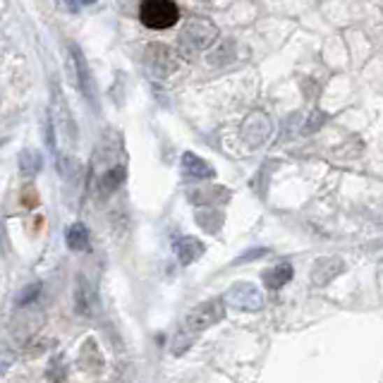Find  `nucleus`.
<instances>
[{
  "instance_id": "9",
  "label": "nucleus",
  "mask_w": 383,
  "mask_h": 383,
  "mask_svg": "<svg viewBox=\"0 0 383 383\" xmlns=\"http://www.w3.org/2000/svg\"><path fill=\"white\" fill-rule=\"evenodd\" d=\"M342 271H345V263L342 259H335V256H326V259H319L317 263L312 266V283L314 285H328L331 280L338 278Z\"/></svg>"
},
{
  "instance_id": "5",
  "label": "nucleus",
  "mask_w": 383,
  "mask_h": 383,
  "mask_svg": "<svg viewBox=\"0 0 383 383\" xmlns=\"http://www.w3.org/2000/svg\"><path fill=\"white\" fill-rule=\"evenodd\" d=\"M146 67L154 72L156 77H168L171 72L178 70V55L163 43H156L146 50Z\"/></svg>"
},
{
  "instance_id": "1",
  "label": "nucleus",
  "mask_w": 383,
  "mask_h": 383,
  "mask_svg": "<svg viewBox=\"0 0 383 383\" xmlns=\"http://www.w3.org/2000/svg\"><path fill=\"white\" fill-rule=\"evenodd\" d=\"M139 20L149 29H171L180 22V8L175 0H144L139 5Z\"/></svg>"
},
{
  "instance_id": "19",
  "label": "nucleus",
  "mask_w": 383,
  "mask_h": 383,
  "mask_svg": "<svg viewBox=\"0 0 383 383\" xmlns=\"http://www.w3.org/2000/svg\"><path fill=\"white\" fill-rule=\"evenodd\" d=\"M80 0H55V5H58L60 10H65V13H77L80 10Z\"/></svg>"
},
{
  "instance_id": "10",
  "label": "nucleus",
  "mask_w": 383,
  "mask_h": 383,
  "mask_svg": "<svg viewBox=\"0 0 383 383\" xmlns=\"http://www.w3.org/2000/svg\"><path fill=\"white\" fill-rule=\"evenodd\" d=\"M204 242L199 238H194V235H182V238L175 240V245H173V252H175L178 261L182 263V266H189V263H194L196 259L204 254Z\"/></svg>"
},
{
  "instance_id": "15",
  "label": "nucleus",
  "mask_w": 383,
  "mask_h": 383,
  "mask_svg": "<svg viewBox=\"0 0 383 383\" xmlns=\"http://www.w3.org/2000/svg\"><path fill=\"white\" fill-rule=\"evenodd\" d=\"M122 182H125V166H113L103 173V175H101L99 187L103 194H113V192L120 187Z\"/></svg>"
},
{
  "instance_id": "18",
  "label": "nucleus",
  "mask_w": 383,
  "mask_h": 383,
  "mask_svg": "<svg viewBox=\"0 0 383 383\" xmlns=\"http://www.w3.org/2000/svg\"><path fill=\"white\" fill-rule=\"evenodd\" d=\"M22 201H24V204L29 206V208H34V206L38 204V192L31 189V187H27L24 189V196H22Z\"/></svg>"
},
{
  "instance_id": "4",
  "label": "nucleus",
  "mask_w": 383,
  "mask_h": 383,
  "mask_svg": "<svg viewBox=\"0 0 383 383\" xmlns=\"http://www.w3.org/2000/svg\"><path fill=\"white\" fill-rule=\"evenodd\" d=\"M218 36V29L213 24H208L206 20H192L187 27L180 34V41L185 48H189V53L204 50L213 43V38Z\"/></svg>"
},
{
  "instance_id": "7",
  "label": "nucleus",
  "mask_w": 383,
  "mask_h": 383,
  "mask_svg": "<svg viewBox=\"0 0 383 383\" xmlns=\"http://www.w3.org/2000/svg\"><path fill=\"white\" fill-rule=\"evenodd\" d=\"M75 312L80 317H87L92 319L99 314V300H96V292L94 287L87 283V278H77L75 283Z\"/></svg>"
},
{
  "instance_id": "20",
  "label": "nucleus",
  "mask_w": 383,
  "mask_h": 383,
  "mask_svg": "<svg viewBox=\"0 0 383 383\" xmlns=\"http://www.w3.org/2000/svg\"><path fill=\"white\" fill-rule=\"evenodd\" d=\"M80 3H84V5H94L96 0H80Z\"/></svg>"
},
{
  "instance_id": "16",
  "label": "nucleus",
  "mask_w": 383,
  "mask_h": 383,
  "mask_svg": "<svg viewBox=\"0 0 383 383\" xmlns=\"http://www.w3.org/2000/svg\"><path fill=\"white\" fill-rule=\"evenodd\" d=\"M38 295H41V283H29L24 287V290L20 292V295H17V307H27V304H31V302H36L38 300Z\"/></svg>"
},
{
  "instance_id": "8",
  "label": "nucleus",
  "mask_w": 383,
  "mask_h": 383,
  "mask_svg": "<svg viewBox=\"0 0 383 383\" xmlns=\"http://www.w3.org/2000/svg\"><path fill=\"white\" fill-rule=\"evenodd\" d=\"M180 168H182V175L189 178V180H211V178H216V168H213L208 161L201 159V156H196L194 151H185Z\"/></svg>"
},
{
  "instance_id": "6",
  "label": "nucleus",
  "mask_w": 383,
  "mask_h": 383,
  "mask_svg": "<svg viewBox=\"0 0 383 383\" xmlns=\"http://www.w3.org/2000/svg\"><path fill=\"white\" fill-rule=\"evenodd\" d=\"M67 53H70V67L72 75H75V84L80 87V92L87 96V99H94V87H92V70H89V63L84 58L82 48L77 43H70L67 46Z\"/></svg>"
},
{
  "instance_id": "12",
  "label": "nucleus",
  "mask_w": 383,
  "mask_h": 383,
  "mask_svg": "<svg viewBox=\"0 0 383 383\" xmlns=\"http://www.w3.org/2000/svg\"><path fill=\"white\" fill-rule=\"evenodd\" d=\"M292 275H295L292 263L280 261V263H275L273 268H266V271H263V285H266V290H280L285 283H290Z\"/></svg>"
},
{
  "instance_id": "17",
  "label": "nucleus",
  "mask_w": 383,
  "mask_h": 383,
  "mask_svg": "<svg viewBox=\"0 0 383 383\" xmlns=\"http://www.w3.org/2000/svg\"><path fill=\"white\" fill-rule=\"evenodd\" d=\"M268 254V250L266 247H256V250H250L247 254H242L235 259V263H245V261H256V259H261V256H266Z\"/></svg>"
},
{
  "instance_id": "13",
  "label": "nucleus",
  "mask_w": 383,
  "mask_h": 383,
  "mask_svg": "<svg viewBox=\"0 0 383 383\" xmlns=\"http://www.w3.org/2000/svg\"><path fill=\"white\" fill-rule=\"evenodd\" d=\"M17 166H20V173L27 178H34L38 175V173L43 171V156L41 151L36 149H24L20 154V161H17Z\"/></svg>"
},
{
  "instance_id": "14",
  "label": "nucleus",
  "mask_w": 383,
  "mask_h": 383,
  "mask_svg": "<svg viewBox=\"0 0 383 383\" xmlns=\"http://www.w3.org/2000/svg\"><path fill=\"white\" fill-rule=\"evenodd\" d=\"M65 242L72 252H84L89 247V228L84 223H72L65 233Z\"/></svg>"
},
{
  "instance_id": "3",
  "label": "nucleus",
  "mask_w": 383,
  "mask_h": 383,
  "mask_svg": "<svg viewBox=\"0 0 383 383\" xmlns=\"http://www.w3.org/2000/svg\"><path fill=\"white\" fill-rule=\"evenodd\" d=\"M225 302H228L230 309L254 314L263 309V292L259 290L254 283H250V280H238V283H233L230 290L225 292Z\"/></svg>"
},
{
  "instance_id": "11",
  "label": "nucleus",
  "mask_w": 383,
  "mask_h": 383,
  "mask_svg": "<svg viewBox=\"0 0 383 383\" xmlns=\"http://www.w3.org/2000/svg\"><path fill=\"white\" fill-rule=\"evenodd\" d=\"M53 122L55 127L60 129V134L67 139V144H75L77 142V125L72 122V115H70V108L65 106L63 96L58 92V99H55V110H53Z\"/></svg>"
},
{
  "instance_id": "2",
  "label": "nucleus",
  "mask_w": 383,
  "mask_h": 383,
  "mask_svg": "<svg viewBox=\"0 0 383 383\" xmlns=\"http://www.w3.org/2000/svg\"><path fill=\"white\" fill-rule=\"evenodd\" d=\"M225 297H216V300H208V302H201L196 304L194 309H189L187 317H185V331H192V333H201V331L211 328V326L221 324L223 317H225Z\"/></svg>"
}]
</instances>
